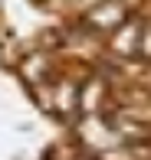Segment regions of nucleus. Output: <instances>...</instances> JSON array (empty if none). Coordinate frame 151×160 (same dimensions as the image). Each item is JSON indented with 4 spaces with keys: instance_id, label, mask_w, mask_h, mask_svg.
I'll list each match as a JSON object with an SVG mask.
<instances>
[{
    "instance_id": "3",
    "label": "nucleus",
    "mask_w": 151,
    "mask_h": 160,
    "mask_svg": "<svg viewBox=\"0 0 151 160\" xmlns=\"http://www.w3.org/2000/svg\"><path fill=\"white\" fill-rule=\"evenodd\" d=\"M95 98H99V82L85 85V95H82V108L85 111H95Z\"/></svg>"
},
{
    "instance_id": "1",
    "label": "nucleus",
    "mask_w": 151,
    "mask_h": 160,
    "mask_svg": "<svg viewBox=\"0 0 151 160\" xmlns=\"http://www.w3.org/2000/svg\"><path fill=\"white\" fill-rule=\"evenodd\" d=\"M141 30L145 26L138 20H128V23H118V33L112 36V49L121 56H132V52H141Z\"/></svg>"
},
{
    "instance_id": "2",
    "label": "nucleus",
    "mask_w": 151,
    "mask_h": 160,
    "mask_svg": "<svg viewBox=\"0 0 151 160\" xmlns=\"http://www.w3.org/2000/svg\"><path fill=\"white\" fill-rule=\"evenodd\" d=\"M121 17V7H105V10H95L92 13V20H95V23H112V20H118Z\"/></svg>"
},
{
    "instance_id": "4",
    "label": "nucleus",
    "mask_w": 151,
    "mask_h": 160,
    "mask_svg": "<svg viewBox=\"0 0 151 160\" xmlns=\"http://www.w3.org/2000/svg\"><path fill=\"white\" fill-rule=\"evenodd\" d=\"M141 56H148V59H151V20H148L145 30H141Z\"/></svg>"
}]
</instances>
